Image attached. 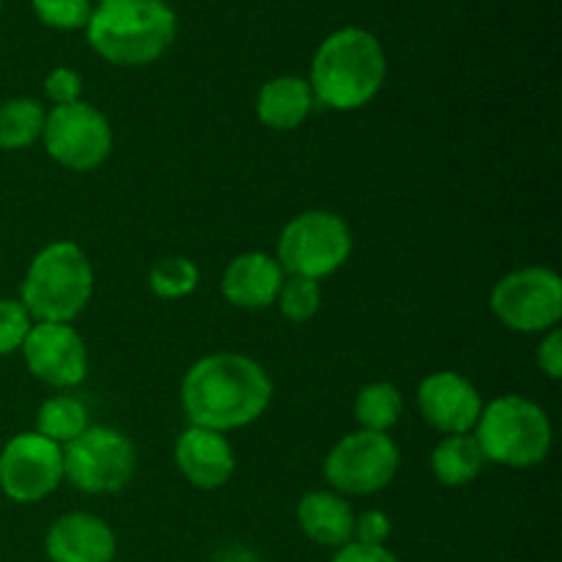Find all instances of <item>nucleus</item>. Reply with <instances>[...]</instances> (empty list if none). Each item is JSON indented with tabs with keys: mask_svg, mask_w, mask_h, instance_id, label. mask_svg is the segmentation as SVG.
<instances>
[{
	"mask_svg": "<svg viewBox=\"0 0 562 562\" xmlns=\"http://www.w3.org/2000/svg\"><path fill=\"white\" fill-rule=\"evenodd\" d=\"M280 305V313H283L289 322L305 324L311 322L313 316L322 307V285L318 280L300 278V274H289L280 285V294L274 300Z\"/></svg>",
	"mask_w": 562,
	"mask_h": 562,
	"instance_id": "nucleus-24",
	"label": "nucleus"
},
{
	"mask_svg": "<svg viewBox=\"0 0 562 562\" xmlns=\"http://www.w3.org/2000/svg\"><path fill=\"white\" fill-rule=\"evenodd\" d=\"M179 20L165 0H104L86 25L93 53L115 66H148L173 44Z\"/></svg>",
	"mask_w": 562,
	"mask_h": 562,
	"instance_id": "nucleus-3",
	"label": "nucleus"
},
{
	"mask_svg": "<svg viewBox=\"0 0 562 562\" xmlns=\"http://www.w3.org/2000/svg\"><path fill=\"white\" fill-rule=\"evenodd\" d=\"M44 148L64 168L86 173L99 168L113 151V130L102 110L88 102L53 108L44 119Z\"/></svg>",
	"mask_w": 562,
	"mask_h": 562,
	"instance_id": "nucleus-10",
	"label": "nucleus"
},
{
	"mask_svg": "<svg viewBox=\"0 0 562 562\" xmlns=\"http://www.w3.org/2000/svg\"><path fill=\"white\" fill-rule=\"evenodd\" d=\"M285 272L278 258L267 252H241L225 267L220 289L234 307L241 311H263L274 305L283 285Z\"/></svg>",
	"mask_w": 562,
	"mask_h": 562,
	"instance_id": "nucleus-16",
	"label": "nucleus"
},
{
	"mask_svg": "<svg viewBox=\"0 0 562 562\" xmlns=\"http://www.w3.org/2000/svg\"><path fill=\"white\" fill-rule=\"evenodd\" d=\"M404 415V395L395 384L373 382L357 393L355 417L362 431L387 434Z\"/></svg>",
	"mask_w": 562,
	"mask_h": 562,
	"instance_id": "nucleus-21",
	"label": "nucleus"
},
{
	"mask_svg": "<svg viewBox=\"0 0 562 562\" xmlns=\"http://www.w3.org/2000/svg\"><path fill=\"white\" fill-rule=\"evenodd\" d=\"M486 467L475 434H450L434 448L431 470L442 486L459 488L475 481Z\"/></svg>",
	"mask_w": 562,
	"mask_h": 562,
	"instance_id": "nucleus-19",
	"label": "nucleus"
},
{
	"mask_svg": "<svg viewBox=\"0 0 562 562\" xmlns=\"http://www.w3.org/2000/svg\"><path fill=\"white\" fill-rule=\"evenodd\" d=\"M99 3H104V0H99Z\"/></svg>",
	"mask_w": 562,
	"mask_h": 562,
	"instance_id": "nucleus-32",
	"label": "nucleus"
},
{
	"mask_svg": "<svg viewBox=\"0 0 562 562\" xmlns=\"http://www.w3.org/2000/svg\"><path fill=\"white\" fill-rule=\"evenodd\" d=\"M401 467V450L393 437L376 431H355L335 442L324 459V477L340 494L366 497L387 486Z\"/></svg>",
	"mask_w": 562,
	"mask_h": 562,
	"instance_id": "nucleus-8",
	"label": "nucleus"
},
{
	"mask_svg": "<svg viewBox=\"0 0 562 562\" xmlns=\"http://www.w3.org/2000/svg\"><path fill=\"white\" fill-rule=\"evenodd\" d=\"M492 311L514 333H549L562 318V280L547 267L505 274L492 291Z\"/></svg>",
	"mask_w": 562,
	"mask_h": 562,
	"instance_id": "nucleus-9",
	"label": "nucleus"
},
{
	"mask_svg": "<svg viewBox=\"0 0 562 562\" xmlns=\"http://www.w3.org/2000/svg\"><path fill=\"white\" fill-rule=\"evenodd\" d=\"M387 55L366 27H340L318 44L311 64V91L329 110H360L382 91Z\"/></svg>",
	"mask_w": 562,
	"mask_h": 562,
	"instance_id": "nucleus-2",
	"label": "nucleus"
},
{
	"mask_svg": "<svg viewBox=\"0 0 562 562\" xmlns=\"http://www.w3.org/2000/svg\"><path fill=\"white\" fill-rule=\"evenodd\" d=\"M302 532L318 547L340 549L355 541V510L340 494L311 492L296 505Z\"/></svg>",
	"mask_w": 562,
	"mask_h": 562,
	"instance_id": "nucleus-17",
	"label": "nucleus"
},
{
	"mask_svg": "<svg viewBox=\"0 0 562 562\" xmlns=\"http://www.w3.org/2000/svg\"><path fill=\"white\" fill-rule=\"evenodd\" d=\"M42 104L36 99L16 97L0 104V148L3 151H22L42 137L44 130Z\"/></svg>",
	"mask_w": 562,
	"mask_h": 562,
	"instance_id": "nucleus-20",
	"label": "nucleus"
},
{
	"mask_svg": "<svg viewBox=\"0 0 562 562\" xmlns=\"http://www.w3.org/2000/svg\"><path fill=\"white\" fill-rule=\"evenodd\" d=\"M31 327L33 318L20 300H0V357L20 351Z\"/></svg>",
	"mask_w": 562,
	"mask_h": 562,
	"instance_id": "nucleus-26",
	"label": "nucleus"
},
{
	"mask_svg": "<svg viewBox=\"0 0 562 562\" xmlns=\"http://www.w3.org/2000/svg\"><path fill=\"white\" fill-rule=\"evenodd\" d=\"M135 445L115 428L88 426L64 445V477L86 494H115L132 481Z\"/></svg>",
	"mask_w": 562,
	"mask_h": 562,
	"instance_id": "nucleus-7",
	"label": "nucleus"
},
{
	"mask_svg": "<svg viewBox=\"0 0 562 562\" xmlns=\"http://www.w3.org/2000/svg\"><path fill=\"white\" fill-rule=\"evenodd\" d=\"M44 91H47V97L53 99L55 108L80 102L82 77L77 75L75 69H69V66H58V69L49 71L47 80H44Z\"/></svg>",
	"mask_w": 562,
	"mask_h": 562,
	"instance_id": "nucleus-27",
	"label": "nucleus"
},
{
	"mask_svg": "<svg viewBox=\"0 0 562 562\" xmlns=\"http://www.w3.org/2000/svg\"><path fill=\"white\" fill-rule=\"evenodd\" d=\"M417 406L428 426L442 434H472L483 412L481 393L456 371L431 373L417 387Z\"/></svg>",
	"mask_w": 562,
	"mask_h": 562,
	"instance_id": "nucleus-13",
	"label": "nucleus"
},
{
	"mask_svg": "<svg viewBox=\"0 0 562 562\" xmlns=\"http://www.w3.org/2000/svg\"><path fill=\"white\" fill-rule=\"evenodd\" d=\"M214 562H261V560H258V554H252L250 549L245 547H228L214 558Z\"/></svg>",
	"mask_w": 562,
	"mask_h": 562,
	"instance_id": "nucleus-31",
	"label": "nucleus"
},
{
	"mask_svg": "<svg viewBox=\"0 0 562 562\" xmlns=\"http://www.w3.org/2000/svg\"><path fill=\"white\" fill-rule=\"evenodd\" d=\"M49 562H113L115 536L108 521L93 514H66L47 530Z\"/></svg>",
	"mask_w": 562,
	"mask_h": 562,
	"instance_id": "nucleus-15",
	"label": "nucleus"
},
{
	"mask_svg": "<svg viewBox=\"0 0 562 562\" xmlns=\"http://www.w3.org/2000/svg\"><path fill=\"white\" fill-rule=\"evenodd\" d=\"M93 296V267L75 241H53L36 252L22 280L20 302L33 322L71 324Z\"/></svg>",
	"mask_w": 562,
	"mask_h": 562,
	"instance_id": "nucleus-4",
	"label": "nucleus"
},
{
	"mask_svg": "<svg viewBox=\"0 0 562 562\" xmlns=\"http://www.w3.org/2000/svg\"><path fill=\"white\" fill-rule=\"evenodd\" d=\"M483 459L510 470L538 467L552 450V420L536 401L503 395L483 406L475 426Z\"/></svg>",
	"mask_w": 562,
	"mask_h": 562,
	"instance_id": "nucleus-5",
	"label": "nucleus"
},
{
	"mask_svg": "<svg viewBox=\"0 0 562 562\" xmlns=\"http://www.w3.org/2000/svg\"><path fill=\"white\" fill-rule=\"evenodd\" d=\"M176 467L190 481V486L214 492L234 475V448L223 434L190 426L176 439Z\"/></svg>",
	"mask_w": 562,
	"mask_h": 562,
	"instance_id": "nucleus-14",
	"label": "nucleus"
},
{
	"mask_svg": "<svg viewBox=\"0 0 562 562\" xmlns=\"http://www.w3.org/2000/svg\"><path fill=\"white\" fill-rule=\"evenodd\" d=\"M0 3H3V0H0Z\"/></svg>",
	"mask_w": 562,
	"mask_h": 562,
	"instance_id": "nucleus-33",
	"label": "nucleus"
},
{
	"mask_svg": "<svg viewBox=\"0 0 562 562\" xmlns=\"http://www.w3.org/2000/svg\"><path fill=\"white\" fill-rule=\"evenodd\" d=\"M351 247L355 241L344 217L311 209L285 223L278 239V263L285 274L322 280L349 261Z\"/></svg>",
	"mask_w": 562,
	"mask_h": 562,
	"instance_id": "nucleus-6",
	"label": "nucleus"
},
{
	"mask_svg": "<svg viewBox=\"0 0 562 562\" xmlns=\"http://www.w3.org/2000/svg\"><path fill=\"white\" fill-rule=\"evenodd\" d=\"M38 20L55 31H77L86 27L93 14L91 0H31Z\"/></svg>",
	"mask_w": 562,
	"mask_h": 562,
	"instance_id": "nucleus-25",
	"label": "nucleus"
},
{
	"mask_svg": "<svg viewBox=\"0 0 562 562\" xmlns=\"http://www.w3.org/2000/svg\"><path fill=\"white\" fill-rule=\"evenodd\" d=\"M64 481V448L36 431L16 434L0 450V488L22 505L42 503Z\"/></svg>",
	"mask_w": 562,
	"mask_h": 562,
	"instance_id": "nucleus-11",
	"label": "nucleus"
},
{
	"mask_svg": "<svg viewBox=\"0 0 562 562\" xmlns=\"http://www.w3.org/2000/svg\"><path fill=\"white\" fill-rule=\"evenodd\" d=\"M198 280H201V272L184 256H165L148 269V285L159 300H181L192 294L198 289Z\"/></svg>",
	"mask_w": 562,
	"mask_h": 562,
	"instance_id": "nucleus-23",
	"label": "nucleus"
},
{
	"mask_svg": "<svg viewBox=\"0 0 562 562\" xmlns=\"http://www.w3.org/2000/svg\"><path fill=\"white\" fill-rule=\"evenodd\" d=\"M88 428V409L82 401L71 395H55L42 404L36 415V434L47 437L55 445H69Z\"/></svg>",
	"mask_w": 562,
	"mask_h": 562,
	"instance_id": "nucleus-22",
	"label": "nucleus"
},
{
	"mask_svg": "<svg viewBox=\"0 0 562 562\" xmlns=\"http://www.w3.org/2000/svg\"><path fill=\"white\" fill-rule=\"evenodd\" d=\"M393 532L387 514L382 510H366L362 516H355V541L366 547H382Z\"/></svg>",
	"mask_w": 562,
	"mask_h": 562,
	"instance_id": "nucleus-28",
	"label": "nucleus"
},
{
	"mask_svg": "<svg viewBox=\"0 0 562 562\" xmlns=\"http://www.w3.org/2000/svg\"><path fill=\"white\" fill-rule=\"evenodd\" d=\"M27 371L49 387H77L88 373V349L71 324L33 322L22 344Z\"/></svg>",
	"mask_w": 562,
	"mask_h": 562,
	"instance_id": "nucleus-12",
	"label": "nucleus"
},
{
	"mask_svg": "<svg viewBox=\"0 0 562 562\" xmlns=\"http://www.w3.org/2000/svg\"><path fill=\"white\" fill-rule=\"evenodd\" d=\"M538 368H541L552 382L562 379V333L558 327L549 329L547 338L538 346Z\"/></svg>",
	"mask_w": 562,
	"mask_h": 562,
	"instance_id": "nucleus-29",
	"label": "nucleus"
},
{
	"mask_svg": "<svg viewBox=\"0 0 562 562\" xmlns=\"http://www.w3.org/2000/svg\"><path fill=\"white\" fill-rule=\"evenodd\" d=\"M272 404V379L252 357L220 351L198 360L181 382L190 426L234 431L256 423Z\"/></svg>",
	"mask_w": 562,
	"mask_h": 562,
	"instance_id": "nucleus-1",
	"label": "nucleus"
},
{
	"mask_svg": "<svg viewBox=\"0 0 562 562\" xmlns=\"http://www.w3.org/2000/svg\"><path fill=\"white\" fill-rule=\"evenodd\" d=\"M313 104H316V99H313L311 82L302 80V77L283 75L263 82L256 99V113L258 121L269 130L289 132L305 124Z\"/></svg>",
	"mask_w": 562,
	"mask_h": 562,
	"instance_id": "nucleus-18",
	"label": "nucleus"
},
{
	"mask_svg": "<svg viewBox=\"0 0 562 562\" xmlns=\"http://www.w3.org/2000/svg\"><path fill=\"white\" fill-rule=\"evenodd\" d=\"M333 562H401L390 549L384 547H366V543H346L338 549Z\"/></svg>",
	"mask_w": 562,
	"mask_h": 562,
	"instance_id": "nucleus-30",
	"label": "nucleus"
}]
</instances>
